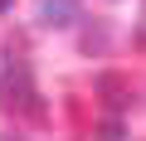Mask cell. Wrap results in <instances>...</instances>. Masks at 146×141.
I'll list each match as a JSON object with an SVG mask.
<instances>
[{"label":"cell","instance_id":"6da1fadb","mask_svg":"<svg viewBox=\"0 0 146 141\" xmlns=\"http://www.w3.org/2000/svg\"><path fill=\"white\" fill-rule=\"evenodd\" d=\"M0 107L15 112V117H39V88H34V73L25 58H10L5 63V78H0Z\"/></svg>","mask_w":146,"mask_h":141},{"label":"cell","instance_id":"7a4b0ae2","mask_svg":"<svg viewBox=\"0 0 146 141\" xmlns=\"http://www.w3.org/2000/svg\"><path fill=\"white\" fill-rule=\"evenodd\" d=\"M83 20V0H39V24L49 29H68Z\"/></svg>","mask_w":146,"mask_h":141},{"label":"cell","instance_id":"3957f363","mask_svg":"<svg viewBox=\"0 0 146 141\" xmlns=\"http://www.w3.org/2000/svg\"><path fill=\"white\" fill-rule=\"evenodd\" d=\"M98 93H112L107 102H112V107H127V88H122L117 73H102V78H98Z\"/></svg>","mask_w":146,"mask_h":141},{"label":"cell","instance_id":"277c9868","mask_svg":"<svg viewBox=\"0 0 146 141\" xmlns=\"http://www.w3.org/2000/svg\"><path fill=\"white\" fill-rule=\"evenodd\" d=\"M102 141H122V126L117 122H102Z\"/></svg>","mask_w":146,"mask_h":141},{"label":"cell","instance_id":"5b68a950","mask_svg":"<svg viewBox=\"0 0 146 141\" xmlns=\"http://www.w3.org/2000/svg\"><path fill=\"white\" fill-rule=\"evenodd\" d=\"M10 5H15V0H0V15H5V10H10Z\"/></svg>","mask_w":146,"mask_h":141},{"label":"cell","instance_id":"8992f818","mask_svg":"<svg viewBox=\"0 0 146 141\" xmlns=\"http://www.w3.org/2000/svg\"><path fill=\"white\" fill-rule=\"evenodd\" d=\"M0 141H25V136H0Z\"/></svg>","mask_w":146,"mask_h":141}]
</instances>
